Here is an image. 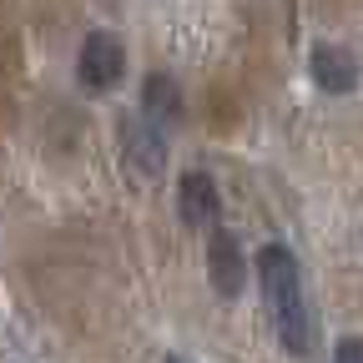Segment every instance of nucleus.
Listing matches in <instances>:
<instances>
[{
  "label": "nucleus",
  "mask_w": 363,
  "mask_h": 363,
  "mask_svg": "<svg viewBox=\"0 0 363 363\" xmlns=\"http://www.w3.org/2000/svg\"><path fill=\"white\" fill-rule=\"evenodd\" d=\"M257 283L272 313V328H278L288 353H313V313L303 298V267L283 242H267L257 252Z\"/></svg>",
  "instance_id": "1"
},
{
  "label": "nucleus",
  "mask_w": 363,
  "mask_h": 363,
  "mask_svg": "<svg viewBox=\"0 0 363 363\" xmlns=\"http://www.w3.org/2000/svg\"><path fill=\"white\" fill-rule=\"evenodd\" d=\"M121 71H126L121 40H116L111 30H91V35L81 40V51H76V76H81V86L111 91V86L121 81Z\"/></svg>",
  "instance_id": "2"
},
{
  "label": "nucleus",
  "mask_w": 363,
  "mask_h": 363,
  "mask_svg": "<svg viewBox=\"0 0 363 363\" xmlns=\"http://www.w3.org/2000/svg\"><path fill=\"white\" fill-rule=\"evenodd\" d=\"M116 136H121V157H126L131 172H142L147 182H157L167 172V136H162V126H152L147 116H121Z\"/></svg>",
  "instance_id": "3"
},
{
  "label": "nucleus",
  "mask_w": 363,
  "mask_h": 363,
  "mask_svg": "<svg viewBox=\"0 0 363 363\" xmlns=\"http://www.w3.org/2000/svg\"><path fill=\"white\" fill-rule=\"evenodd\" d=\"M207 278L222 298H238L247 288V257H242L238 238L222 233V227H212V238H207Z\"/></svg>",
  "instance_id": "4"
},
{
  "label": "nucleus",
  "mask_w": 363,
  "mask_h": 363,
  "mask_svg": "<svg viewBox=\"0 0 363 363\" xmlns=\"http://www.w3.org/2000/svg\"><path fill=\"white\" fill-rule=\"evenodd\" d=\"M177 207H182V222H187V227L212 233V227H217V182L207 172H187L177 182Z\"/></svg>",
  "instance_id": "5"
},
{
  "label": "nucleus",
  "mask_w": 363,
  "mask_h": 363,
  "mask_svg": "<svg viewBox=\"0 0 363 363\" xmlns=\"http://www.w3.org/2000/svg\"><path fill=\"white\" fill-rule=\"evenodd\" d=\"M313 81L323 86L328 96H348V91L358 86L353 51H343V45H318V51H313Z\"/></svg>",
  "instance_id": "6"
},
{
  "label": "nucleus",
  "mask_w": 363,
  "mask_h": 363,
  "mask_svg": "<svg viewBox=\"0 0 363 363\" xmlns=\"http://www.w3.org/2000/svg\"><path fill=\"white\" fill-rule=\"evenodd\" d=\"M142 116L152 126H177L182 121V86L167 71H152L147 76V86H142Z\"/></svg>",
  "instance_id": "7"
},
{
  "label": "nucleus",
  "mask_w": 363,
  "mask_h": 363,
  "mask_svg": "<svg viewBox=\"0 0 363 363\" xmlns=\"http://www.w3.org/2000/svg\"><path fill=\"white\" fill-rule=\"evenodd\" d=\"M333 363H363V338H343L333 348Z\"/></svg>",
  "instance_id": "8"
},
{
  "label": "nucleus",
  "mask_w": 363,
  "mask_h": 363,
  "mask_svg": "<svg viewBox=\"0 0 363 363\" xmlns=\"http://www.w3.org/2000/svg\"><path fill=\"white\" fill-rule=\"evenodd\" d=\"M167 363H182V358H167Z\"/></svg>",
  "instance_id": "9"
}]
</instances>
